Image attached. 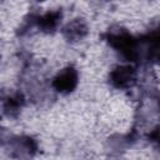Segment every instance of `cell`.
I'll return each instance as SVG.
<instances>
[{
    "label": "cell",
    "instance_id": "1",
    "mask_svg": "<svg viewBox=\"0 0 160 160\" xmlns=\"http://www.w3.org/2000/svg\"><path fill=\"white\" fill-rule=\"evenodd\" d=\"M38 151L36 141L30 136H15L9 141V152L12 158L26 160L32 158Z\"/></svg>",
    "mask_w": 160,
    "mask_h": 160
},
{
    "label": "cell",
    "instance_id": "2",
    "mask_svg": "<svg viewBox=\"0 0 160 160\" xmlns=\"http://www.w3.org/2000/svg\"><path fill=\"white\" fill-rule=\"evenodd\" d=\"M78 84H79V74H78V70L72 66H68L60 70L51 82L54 90L64 95L74 91Z\"/></svg>",
    "mask_w": 160,
    "mask_h": 160
},
{
    "label": "cell",
    "instance_id": "3",
    "mask_svg": "<svg viewBox=\"0 0 160 160\" xmlns=\"http://www.w3.org/2000/svg\"><path fill=\"white\" fill-rule=\"evenodd\" d=\"M109 80L116 89H128L136 80V70L131 65H119L111 70Z\"/></svg>",
    "mask_w": 160,
    "mask_h": 160
},
{
    "label": "cell",
    "instance_id": "4",
    "mask_svg": "<svg viewBox=\"0 0 160 160\" xmlns=\"http://www.w3.org/2000/svg\"><path fill=\"white\" fill-rule=\"evenodd\" d=\"M88 32H89L88 24L84 19H80V18L70 20L62 28L64 38L68 41H71V42H76V41L82 40L88 35Z\"/></svg>",
    "mask_w": 160,
    "mask_h": 160
},
{
    "label": "cell",
    "instance_id": "5",
    "mask_svg": "<svg viewBox=\"0 0 160 160\" xmlns=\"http://www.w3.org/2000/svg\"><path fill=\"white\" fill-rule=\"evenodd\" d=\"M60 19H61V12L54 10V11H48L41 16H38L35 22L41 29V31L52 32L58 29L60 24Z\"/></svg>",
    "mask_w": 160,
    "mask_h": 160
},
{
    "label": "cell",
    "instance_id": "6",
    "mask_svg": "<svg viewBox=\"0 0 160 160\" xmlns=\"http://www.w3.org/2000/svg\"><path fill=\"white\" fill-rule=\"evenodd\" d=\"M24 106V98L21 94H11L2 102V112L8 118H16Z\"/></svg>",
    "mask_w": 160,
    "mask_h": 160
}]
</instances>
